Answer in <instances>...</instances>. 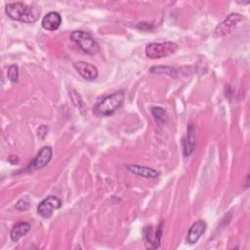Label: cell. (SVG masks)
Returning a JSON list of instances; mask_svg holds the SVG:
<instances>
[{
  "instance_id": "6da1fadb",
  "label": "cell",
  "mask_w": 250,
  "mask_h": 250,
  "mask_svg": "<svg viewBox=\"0 0 250 250\" xmlns=\"http://www.w3.org/2000/svg\"><path fill=\"white\" fill-rule=\"evenodd\" d=\"M5 11L8 17L12 20L20 21L25 23H32L36 21L40 14V10L38 8L28 6L22 2L8 4Z\"/></svg>"
},
{
  "instance_id": "7a4b0ae2",
  "label": "cell",
  "mask_w": 250,
  "mask_h": 250,
  "mask_svg": "<svg viewBox=\"0 0 250 250\" xmlns=\"http://www.w3.org/2000/svg\"><path fill=\"white\" fill-rule=\"evenodd\" d=\"M124 101V93L122 91L113 93L104 98L95 106V111L101 115H111L119 109Z\"/></svg>"
},
{
  "instance_id": "3957f363",
  "label": "cell",
  "mask_w": 250,
  "mask_h": 250,
  "mask_svg": "<svg viewBox=\"0 0 250 250\" xmlns=\"http://www.w3.org/2000/svg\"><path fill=\"white\" fill-rule=\"evenodd\" d=\"M70 39L86 54L94 55L99 50V45L91 33L83 30H74L70 34Z\"/></svg>"
},
{
  "instance_id": "277c9868",
  "label": "cell",
  "mask_w": 250,
  "mask_h": 250,
  "mask_svg": "<svg viewBox=\"0 0 250 250\" xmlns=\"http://www.w3.org/2000/svg\"><path fill=\"white\" fill-rule=\"evenodd\" d=\"M178 45L172 41H165L161 43H150L146 45L145 53L150 59H160L174 54L178 50Z\"/></svg>"
},
{
  "instance_id": "5b68a950",
  "label": "cell",
  "mask_w": 250,
  "mask_h": 250,
  "mask_svg": "<svg viewBox=\"0 0 250 250\" xmlns=\"http://www.w3.org/2000/svg\"><path fill=\"white\" fill-rule=\"evenodd\" d=\"M243 20L242 15L238 13H232L229 15L219 25L215 28L214 30V35L215 36H224L226 34L230 33L236 26L237 24Z\"/></svg>"
},
{
  "instance_id": "8992f818",
  "label": "cell",
  "mask_w": 250,
  "mask_h": 250,
  "mask_svg": "<svg viewBox=\"0 0 250 250\" xmlns=\"http://www.w3.org/2000/svg\"><path fill=\"white\" fill-rule=\"evenodd\" d=\"M143 233H144L145 244L147 248L155 249L160 245L161 236H162L161 224L158 225L156 228H154L153 226L145 227Z\"/></svg>"
},
{
  "instance_id": "52a82bcc",
  "label": "cell",
  "mask_w": 250,
  "mask_h": 250,
  "mask_svg": "<svg viewBox=\"0 0 250 250\" xmlns=\"http://www.w3.org/2000/svg\"><path fill=\"white\" fill-rule=\"evenodd\" d=\"M62 206V200L55 196V195H50L47 198L43 199L37 206V213L43 217V218H50L54 211L59 209Z\"/></svg>"
},
{
  "instance_id": "ba28073f",
  "label": "cell",
  "mask_w": 250,
  "mask_h": 250,
  "mask_svg": "<svg viewBox=\"0 0 250 250\" xmlns=\"http://www.w3.org/2000/svg\"><path fill=\"white\" fill-rule=\"evenodd\" d=\"M52 155H53V150L51 146L42 147L37 153V155L34 157V159L29 163L27 169L30 172H32L34 170H38L45 167L52 159Z\"/></svg>"
},
{
  "instance_id": "9c48e42d",
  "label": "cell",
  "mask_w": 250,
  "mask_h": 250,
  "mask_svg": "<svg viewBox=\"0 0 250 250\" xmlns=\"http://www.w3.org/2000/svg\"><path fill=\"white\" fill-rule=\"evenodd\" d=\"M75 70L78 72V74L83 77L85 80H94L98 77V69L93 64L79 61L74 62L73 64Z\"/></svg>"
},
{
  "instance_id": "30bf717a",
  "label": "cell",
  "mask_w": 250,
  "mask_h": 250,
  "mask_svg": "<svg viewBox=\"0 0 250 250\" xmlns=\"http://www.w3.org/2000/svg\"><path fill=\"white\" fill-rule=\"evenodd\" d=\"M61 23H62L61 15L58 12H54V11L46 14L41 21L42 27L44 29L50 30V31L58 29L60 27Z\"/></svg>"
},
{
  "instance_id": "8fae6325",
  "label": "cell",
  "mask_w": 250,
  "mask_h": 250,
  "mask_svg": "<svg viewBox=\"0 0 250 250\" xmlns=\"http://www.w3.org/2000/svg\"><path fill=\"white\" fill-rule=\"evenodd\" d=\"M205 229H206V223L204 221L199 220L193 223L188 232V237H187L188 242L189 244L196 243L198 239L201 237V235L204 233Z\"/></svg>"
},
{
  "instance_id": "7c38bea8",
  "label": "cell",
  "mask_w": 250,
  "mask_h": 250,
  "mask_svg": "<svg viewBox=\"0 0 250 250\" xmlns=\"http://www.w3.org/2000/svg\"><path fill=\"white\" fill-rule=\"evenodd\" d=\"M127 170L131 173L144 177V178H156L159 175V172L155 169H152L150 167L146 166H141L136 164H130L127 166Z\"/></svg>"
},
{
  "instance_id": "4fadbf2b",
  "label": "cell",
  "mask_w": 250,
  "mask_h": 250,
  "mask_svg": "<svg viewBox=\"0 0 250 250\" xmlns=\"http://www.w3.org/2000/svg\"><path fill=\"white\" fill-rule=\"evenodd\" d=\"M30 224L27 222H19L11 229V239L17 242L30 230Z\"/></svg>"
},
{
  "instance_id": "5bb4252c",
  "label": "cell",
  "mask_w": 250,
  "mask_h": 250,
  "mask_svg": "<svg viewBox=\"0 0 250 250\" xmlns=\"http://www.w3.org/2000/svg\"><path fill=\"white\" fill-rule=\"evenodd\" d=\"M195 146V135L192 125H189L188 129L187 140L184 141V154L185 156H189L190 153L193 151Z\"/></svg>"
},
{
  "instance_id": "9a60e30c",
  "label": "cell",
  "mask_w": 250,
  "mask_h": 250,
  "mask_svg": "<svg viewBox=\"0 0 250 250\" xmlns=\"http://www.w3.org/2000/svg\"><path fill=\"white\" fill-rule=\"evenodd\" d=\"M151 113L155 117V119H157L160 122H164L167 120V113L162 107H158V106L151 107Z\"/></svg>"
},
{
  "instance_id": "2e32d148",
  "label": "cell",
  "mask_w": 250,
  "mask_h": 250,
  "mask_svg": "<svg viewBox=\"0 0 250 250\" xmlns=\"http://www.w3.org/2000/svg\"><path fill=\"white\" fill-rule=\"evenodd\" d=\"M30 206V201L29 198L27 196L21 197V199H19L15 205V208L18 211H26Z\"/></svg>"
},
{
  "instance_id": "e0dca14e",
  "label": "cell",
  "mask_w": 250,
  "mask_h": 250,
  "mask_svg": "<svg viewBox=\"0 0 250 250\" xmlns=\"http://www.w3.org/2000/svg\"><path fill=\"white\" fill-rule=\"evenodd\" d=\"M7 76L12 82H17L18 77H19V68L17 65L12 64L9 66L8 71H7Z\"/></svg>"
},
{
  "instance_id": "ac0fdd59",
  "label": "cell",
  "mask_w": 250,
  "mask_h": 250,
  "mask_svg": "<svg viewBox=\"0 0 250 250\" xmlns=\"http://www.w3.org/2000/svg\"><path fill=\"white\" fill-rule=\"evenodd\" d=\"M48 133V127L45 125H41L37 130V136L40 139H44Z\"/></svg>"
}]
</instances>
